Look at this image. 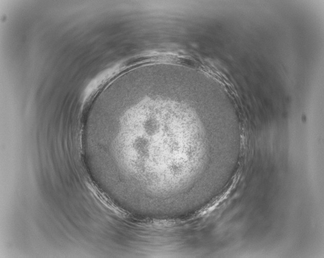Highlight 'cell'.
<instances>
[{
	"instance_id": "1",
	"label": "cell",
	"mask_w": 324,
	"mask_h": 258,
	"mask_svg": "<svg viewBox=\"0 0 324 258\" xmlns=\"http://www.w3.org/2000/svg\"><path fill=\"white\" fill-rule=\"evenodd\" d=\"M174 88H140L136 81L121 85L114 91L113 110L96 114L92 133L97 139L115 143L125 155L155 149L185 168L208 133L199 111Z\"/></svg>"
}]
</instances>
